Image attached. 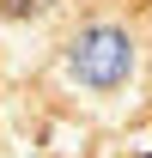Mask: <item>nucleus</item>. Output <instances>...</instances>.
Masks as SVG:
<instances>
[{
  "label": "nucleus",
  "mask_w": 152,
  "mask_h": 158,
  "mask_svg": "<svg viewBox=\"0 0 152 158\" xmlns=\"http://www.w3.org/2000/svg\"><path fill=\"white\" fill-rule=\"evenodd\" d=\"M73 79L79 85H91V91H116L134 67V43L116 31V24H91V31H79L73 37Z\"/></svg>",
  "instance_id": "obj_1"
},
{
  "label": "nucleus",
  "mask_w": 152,
  "mask_h": 158,
  "mask_svg": "<svg viewBox=\"0 0 152 158\" xmlns=\"http://www.w3.org/2000/svg\"><path fill=\"white\" fill-rule=\"evenodd\" d=\"M55 0H0V12L6 19H37V12H49Z\"/></svg>",
  "instance_id": "obj_2"
}]
</instances>
